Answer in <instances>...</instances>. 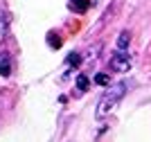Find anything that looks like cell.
<instances>
[{
  "instance_id": "6da1fadb",
  "label": "cell",
  "mask_w": 151,
  "mask_h": 142,
  "mask_svg": "<svg viewBox=\"0 0 151 142\" xmlns=\"http://www.w3.org/2000/svg\"><path fill=\"white\" fill-rule=\"evenodd\" d=\"M124 93H126V84H124V81L115 84L113 88H108L106 93L101 95V99L97 102V111H95L97 120H104V117H106L108 113H111L115 106H117V102L124 97Z\"/></svg>"
},
{
  "instance_id": "7a4b0ae2",
  "label": "cell",
  "mask_w": 151,
  "mask_h": 142,
  "mask_svg": "<svg viewBox=\"0 0 151 142\" xmlns=\"http://www.w3.org/2000/svg\"><path fill=\"white\" fill-rule=\"evenodd\" d=\"M131 56L126 50H117L113 56H111V61H108V68L113 70V72H129L131 70Z\"/></svg>"
},
{
  "instance_id": "3957f363",
  "label": "cell",
  "mask_w": 151,
  "mask_h": 142,
  "mask_svg": "<svg viewBox=\"0 0 151 142\" xmlns=\"http://www.w3.org/2000/svg\"><path fill=\"white\" fill-rule=\"evenodd\" d=\"M0 74L2 77L12 74V56L7 54V52H0Z\"/></svg>"
},
{
  "instance_id": "277c9868",
  "label": "cell",
  "mask_w": 151,
  "mask_h": 142,
  "mask_svg": "<svg viewBox=\"0 0 151 142\" xmlns=\"http://www.w3.org/2000/svg\"><path fill=\"white\" fill-rule=\"evenodd\" d=\"M129 41H131V34L129 32H120V36H117V50H126L129 48Z\"/></svg>"
},
{
  "instance_id": "5b68a950",
  "label": "cell",
  "mask_w": 151,
  "mask_h": 142,
  "mask_svg": "<svg viewBox=\"0 0 151 142\" xmlns=\"http://www.w3.org/2000/svg\"><path fill=\"white\" fill-rule=\"evenodd\" d=\"M88 0H72V2H70V9H75V12H79V14H83L86 12V9H88Z\"/></svg>"
},
{
  "instance_id": "8992f818",
  "label": "cell",
  "mask_w": 151,
  "mask_h": 142,
  "mask_svg": "<svg viewBox=\"0 0 151 142\" xmlns=\"http://www.w3.org/2000/svg\"><path fill=\"white\" fill-rule=\"evenodd\" d=\"M88 86H90L88 77H86V74H79V77H77V88L83 93V90H88Z\"/></svg>"
},
{
  "instance_id": "52a82bcc",
  "label": "cell",
  "mask_w": 151,
  "mask_h": 142,
  "mask_svg": "<svg viewBox=\"0 0 151 142\" xmlns=\"http://www.w3.org/2000/svg\"><path fill=\"white\" fill-rule=\"evenodd\" d=\"M95 84H99V86H108V84H111V79H108V74L99 72L97 77H95Z\"/></svg>"
},
{
  "instance_id": "ba28073f",
  "label": "cell",
  "mask_w": 151,
  "mask_h": 142,
  "mask_svg": "<svg viewBox=\"0 0 151 142\" xmlns=\"http://www.w3.org/2000/svg\"><path fill=\"white\" fill-rule=\"evenodd\" d=\"M68 63L70 66H79V63H81V56L77 54V52H72V54L68 56Z\"/></svg>"
},
{
  "instance_id": "9c48e42d",
  "label": "cell",
  "mask_w": 151,
  "mask_h": 142,
  "mask_svg": "<svg viewBox=\"0 0 151 142\" xmlns=\"http://www.w3.org/2000/svg\"><path fill=\"white\" fill-rule=\"evenodd\" d=\"M47 36H50V38H47V43H50L52 48H61V38H54V34H47Z\"/></svg>"
}]
</instances>
